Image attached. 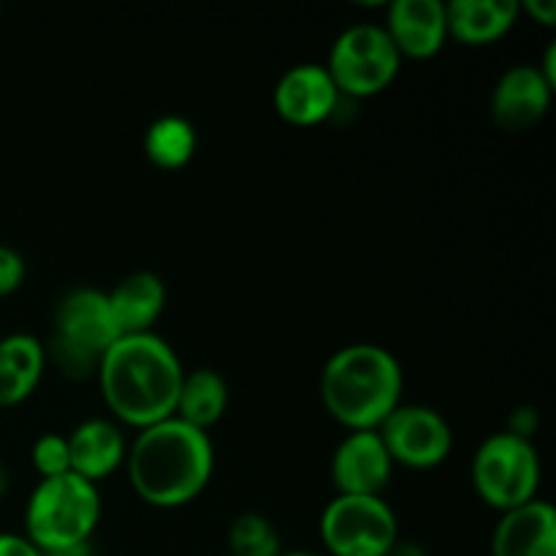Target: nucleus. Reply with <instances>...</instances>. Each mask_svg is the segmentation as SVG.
I'll return each instance as SVG.
<instances>
[{"instance_id": "f257e3e1", "label": "nucleus", "mask_w": 556, "mask_h": 556, "mask_svg": "<svg viewBox=\"0 0 556 556\" xmlns=\"http://www.w3.org/2000/svg\"><path fill=\"white\" fill-rule=\"evenodd\" d=\"M98 383L109 413L119 424L147 429L174 418L185 369L157 334L119 337L98 364Z\"/></svg>"}, {"instance_id": "f03ea898", "label": "nucleus", "mask_w": 556, "mask_h": 556, "mask_svg": "<svg viewBox=\"0 0 556 556\" xmlns=\"http://www.w3.org/2000/svg\"><path fill=\"white\" fill-rule=\"evenodd\" d=\"M128 481L141 503L161 510L190 505L212 481L215 448L206 432L179 418L141 429L125 454Z\"/></svg>"}, {"instance_id": "7ed1b4c3", "label": "nucleus", "mask_w": 556, "mask_h": 556, "mask_svg": "<svg viewBox=\"0 0 556 556\" xmlns=\"http://www.w3.org/2000/svg\"><path fill=\"white\" fill-rule=\"evenodd\" d=\"M402 367L391 351L372 342L345 345L320 372L326 413L348 432H372L402 405Z\"/></svg>"}, {"instance_id": "20e7f679", "label": "nucleus", "mask_w": 556, "mask_h": 556, "mask_svg": "<svg viewBox=\"0 0 556 556\" xmlns=\"http://www.w3.org/2000/svg\"><path fill=\"white\" fill-rule=\"evenodd\" d=\"M101 521V492L96 483L65 472L43 478L25 508V538L41 554L87 546Z\"/></svg>"}, {"instance_id": "39448f33", "label": "nucleus", "mask_w": 556, "mask_h": 556, "mask_svg": "<svg viewBox=\"0 0 556 556\" xmlns=\"http://www.w3.org/2000/svg\"><path fill=\"white\" fill-rule=\"evenodd\" d=\"M52 326V340L43 348L47 364H58L60 372L71 380L96 375L103 353L119 340L106 291L98 288H76L65 293L54 307Z\"/></svg>"}, {"instance_id": "423d86ee", "label": "nucleus", "mask_w": 556, "mask_h": 556, "mask_svg": "<svg viewBox=\"0 0 556 556\" xmlns=\"http://www.w3.org/2000/svg\"><path fill=\"white\" fill-rule=\"evenodd\" d=\"M472 486L489 508L514 510L538 500L541 456L532 440L514 432H497L478 445L472 456Z\"/></svg>"}, {"instance_id": "0eeeda50", "label": "nucleus", "mask_w": 556, "mask_h": 556, "mask_svg": "<svg viewBox=\"0 0 556 556\" xmlns=\"http://www.w3.org/2000/svg\"><path fill=\"white\" fill-rule=\"evenodd\" d=\"M340 96L372 98L389 90L402 68V58L383 25L362 22L334 38L324 65Z\"/></svg>"}, {"instance_id": "6e6552de", "label": "nucleus", "mask_w": 556, "mask_h": 556, "mask_svg": "<svg viewBox=\"0 0 556 556\" xmlns=\"http://www.w3.org/2000/svg\"><path fill=\"white\" fill-rule=\"evenodd\" d=\"M320 541L329 556H386L400 541V527L383 497L337 494L320 516Z\"/></svg>"}, {"instance_id": "1a4fd4ad", "label": "nucleus", "mask_w": 556, "mask_h": 556, "mask_svg": "<svg viewBox=\"0 0 556 556\" xmlns=\"http://www.w3.org/2000/svg\"><path fill=\"white\" fill-rule=\"evenodd\" d=\"M391 462L410 470L440 467L454 451L451 424L427 405H400L378 427Z\"/></svg>"}, {"instance_id": "9d476101", "label": "nucleus", "mask_w": 556, "mask_h": 556, "mask_svg": "<svg viewBox=\"0 0 556 556\" xmlns=\"http://www.w3.org/2000/svg\"><path fill=\"white\" fill-rule=\"evenodd\" d=\"M391 472H394V462H391L378 429L348 432L331 454V483H334L337 494L383 497Z\"/></svg>"}, {"instance_id": "9b49d317", "label": "nucleus", "mask_w": 556, "mask_h": 556, "mask_svg": "<svg viewBox=\"0 0 556 556\" xmlns=\"http://www.w3.org/2000/svg\"><path fill=\"white\" fill-rule=\"evenodd\" d=\"M340 98L329 71L318 63H299L288 68L271 92L275 112L296 128L326 123L340 106Z\"/></svg>"}, {"instance_id": "f8f14e48", "label": "nucleus", "mask_w": 556, "mask_h": 556, "mask_svg": "<svg viewBox=\"0 0 556 556\" xmlns=\"http://www.w3.org/2000/svg\"><path fill=\"white\" fill-rule=\"evenodd\" d=\"M554 87L543 79L538 65H514L497 79L489 101V112L505 134H525L546 117Z\"/></svg>"}, {"instance_id": "ddd939ff", "label": "nucleus", "mask_w": 556, "mask_h": 556, "mask_svg": "<svg viewBox=\"0 0 556 556\" xmlns=\"http://www.w3.org/2000/svg\"><path fill=\"white\" fill-rule=\"evenodd\" d=\"M386 36L400 58L429 60L448 41L443 0H394L386 9Z\"/></svg>"}, {"instance_id": "4468645a", "label": "nucleus", "mask_w": 556, "mask_h": 556, "mask_svg": "<svg viewBox=\"0 0 556 556\" xmlns=\"http://www.w3.org/2000/svg\"><path fill=\"white\" fill-rule=\"evenodd\" d=\"M492 556H556V510L543 500L505 510L494 527Z\"/></svg>"}, {"instance_id": "2eb2a0df", "label": "nucleus", "mask_w": 556, "mask_h": 556, "mask_svg": "<svg viewBox=\"0 0 556 556\" xmlns=\"http://www.w3.org/2000/svg\"><path fill=\"white\" fill-rule=\"evenodd\" d=\"M128 454V443L117 421L109 418H87L68 434L71 472L90 483H101L119 470Z\"/></svg>"}, {"instance_id": "dca6fc26", "label": "nucleus", "mask_w": 556, "mask_h": 556, "mask_svg": "<svg viewBox=\"0 0 556 556\" xmlns=\"http://www.w3.org/2000/svg\"><path fill=\"white\" fill-rule=\"evenodd\" d=\"M119 337L150 334L166 309V282L155 271H134L106 291Z\"/></svg>"}, {"instance_id": "f3484780", "label": "nucleus", "mask_w": 556, "mask_h": 556, "mask_svg": "<svg viewBox=\"0 0 556 556\" xmlns=\"http://www.w3.org/2000/svg\"><path fill=\"white\" fill-rule=\"evenodd\" d=\"M519 0H451L445 3L448 38L465 47H486L514 30Z\"/></svg>"}, {"instance_id": "a211bd4d", "label": "nucleus", "mask_w": 556, "mask_h": 556, "mask_svg": "<svg viewBox=\"0 0 556 556\" xmlns=\"http://www.w3.org/2000/svg\"><path fill=\"white\" fill-rule=\"evenodd\" d=\"M47 369V351L33 334L0 340V407H16L38 389Z\"/></svg>"}, {"instance_id": "6ab92c4d", "label": "nucleus", "mask_w": 556, "mask_h": 556, "mask_svg": "<svg viewBox=\"0 0 556 556\" xmlns=\"http://www.w3.org/2000/svg\"><path fill=\"white\" fill-rule=\"evenodd\" d=\"M228 407V383L217 369L199 367L185 372L179 386L174 418L185 421L188 427L210 434V429L226 416Z\"/></svg>"}, {"instance_id": "aec40b11", "label": "nucleus", "mask_w": 556, "mask_h": 556, "mask_svg": "<svg viewBox=\"0 0 556 556\" xmlns=\"http://www.w3.org/2000/svg\"><path fill=\"white\" fill-rule=\"evenodd\" d=\"M195 128L190 119L179 114H166L157 117L144 134V155L161 172H177L188 166L195 155Z\"/></svg>"}, {"instance_id": "412c9836", "label": "nucleus", "mask_w": 556, "mask_h": 556, "mask_svg": "<svg viewBox=\"0 0 556 556\" xmlns=\"http://www.w3.org/2000/svg\"><path fill=\"white\" fill-rule=\"evenodd\" d=\"M228 552L231 556H280L282 543L275 521L264 514H242L228 527Z\"/></svg>"}, {"instance_id": "4be33fe9", "label": "nucleus", "mask_w": 556, "mask_h": 556, "mask_svg": "<svg viewBox=\"0 0 556 556\" xmlns=\"http://www.w3.org/2000/svg\"><path fill=\"white\" fill-rule=\"evenodd\" d=\"M30 462L36 472L43 478H58L71 472V456H68V438L58 432H47L33 443Z\"/></svg>"}, {"instance_id": "5701e85b", "label": "nucleus", "mask_w": 556, "mask_h": 556, "mask_svg": "<svg viewBox=\"0 0 556 556\" xmlns=\"http://www.w3.org/2000/svg\"><path fill=\"white\" fill-rule=\"evenodd\" d=\"M27 275L25 258L9 244H0V299L11 296L22 288Z\"/></svg>"}, {"instance_id": "b1692460", "label": "nucleus", "mask_w": 556, "mask_h": 556, "mask_svg": "<svg viewBox=\"0 0 556 556\" xmlns=\"http://www.w3.org/2000/svg\"><path fill=\"white\" fill-rule=\"evenodd\" d=\"M0 556H43L25 535L0 532Z\"/></svg>"}, {"instance_id": "393cba45", "label": "nucleus", "mask_w": 556, "mask_h": 556, "mask_svg": "<svg viewBox=\"0 0 556 556\" xmlns=\"http://www.w3.org/2000/svg\"><path fill=\"white\" fill-rule=\"evenodd\" d=\"M519 11L535 16V22H541V25H546V27L556 25V3H554V0H525V3H519Z\"/></svg>"}, {"instance_id": "a878e982", "label": "nucleus", "mask_w": 556, "mask_h": 556, "mask_svg": "<svg viewBox=\"0 0 556 556\" xmlns=\"http://www.w3.org/2000/svg\"><path fill=\"white\" fill-rule=\"evenodd\" d=\"M386 556H429V554L424 552V548L418 546V543H413V541H396L394 548H391V552L386 554Z\"/></svg>"}, {"instance_id": "bb28decb", "label": "nucleus", "mask_w": 556, "mask_h": 556, "mask_svg": "<svg viewBox=\"0 0 556 556\" xmlns=\"http://www.w3.org/2000/svg\"><path fill=\"white\" fill-rule=\"evenodd\" d=\"M43 556H90V546H74V548H63V552H47Z\"/></svg>"}, {"instance_id": "cd10ccee", "label": "nucleus", "mask_w": 556, "mask_h": 556, "mask_svg": "<svg viewBox=\"0 0 556 556\" xmlns=\"http://www.w3.org/2000/svg\"><path fill=\"white\" fill-rule=\"evenodd\" d=\"M9 494V472H5V467L0 465V500Z\"/></svg>"}, {"instance_id": "c85d7f7f", "label": "nucleus", "mask_w": 556, "mask_h": 556, "mask_svg": "<svg viewBox=\"0 0 556 556\" xmlns=\"http://www.w3.org/2000/svg\"><path fill=\"white\" fill-rule=\"evenodd\" d=\"M280 556H324V554H313V552H282Z\"/></svg>"}]
</instances>
